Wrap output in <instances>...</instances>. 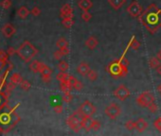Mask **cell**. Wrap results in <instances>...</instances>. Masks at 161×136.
<instances>
[{
	"label": "cell",
	"instance_id": "6da1fadb",
	"mask_svg": "<svg viewBox=\"0 0 161 136\" xmlns=\"http://www.w3.org/2000/svg\"><path fill=\"white\" fill-rule=\"evenodd\" d=\"M137 18L151 34L155 33L161 28V10L154 3L143 10Z\"/></svg>",
	"mask_w": 161,
	"mask_h": 136
},
{
	"label": "cell",
	"instance_id": "7a4b0ae2",
	"mask_svg": "<svg viewBox=\"0 0 161 136\" xmlns=\"http://www.w3.org/2000/svg\"><path fill=\"white\" fill-rule=\"evenodd\" d=\"M16 53L25 62H29L37 55L38 50L29 41H24L22 45L19 46V48L16 50Z\"/></svg>",
	"mask_w": 161,
	"mask_h": 136
},
{
	"label": "cell",
	"instance_id": "3957f363",
	"mask_svg": "<svg viewBox=\"0 0 161 136\" xmlns=\"http://www.w3.org/2000/svg\"><path fill=\"white\" fill-rule=\"evenodd\" d=\"M106 72L113 76V78H124L128 74V65H125L118 60H116L107 65Z\"/></svg>",
	"mask_w": 161,
	"mask_h": 136
},
{
	"label": "cell",
	"instance_id": "277c9868",
	"mask_svg": "<svg viewBox=\"0 0 161 136\" xmlns=\"http://www.w3.org/2000/svg\"><path fill=\"white\" fill-rule=\"evenodd\" d=\"M77 113L79 116L82 117H92V116L96 113V107L94 104L90 102L89 100H85L81 104V106L78 108Z\"/></svg>",
	"mask_w": 161,
	"mask_h": 136
},
{
	"label": "cell",
	"instance_id": "5b68a950",
	"mask_svg": "<svg viewBox=\"0 0 161 136\" xmlns=\"http://www.w3.org/2000/svg\"><path fill=\"white\" fill-rule=\"evenodd\" d=\"M154 96L152 93L146 91L141 93L140 95L136 98V102L137 104L141 108H147L151 103L154 102Z\"/></svg>",
	"mask_w": 161,
	"mask_h": 136
},
{
	"label": "cell",
	"instance_id": "8992f818",
	"mask_svg": "<svg viewBox=\"0 0 161 136\" xmlns=\"http://www.w3.org/2000/svg\"><path fill=\"white\" fill-rule=\"evenodd\" d=\"M104 113L107 117L111 120H116L121 113V108L118 104L112 102L109 105H107L104 109Z\"/></svg>",
	"mask_w": 161,
	"mask_h": 136
},
{
	"label": "cell",
	"instance_id": "52a82bcc",
	"mask_svg": "<svg viewBox=\"0 0 161 136\" xmlns=\"http://www.w3.org/2000/svg\"><path fill=\"white\" fill-rule=\"evenodd\" d=\"M66 124L74 132H79L81 130V117L76 111L66 118Z\"/></svg>",
	"mask_w": 161,
	"mask_h": 136
},
{
	"label": "cell",
	"instance_id": "ba28073f",
	"mask_svg": "<svg viewBox=\"0 0 161 136\" xmlns=\"http://www.w3.org/2000/svg\"><path fill=\"white\" fill-rule=\"evenodd\" d=\"M113 95L115 96L118 100L124 101L130 97V90L124 84H121L114 91Z\"/></svg>",
	"mask_w": 161,
	"mask_h": 136
},
{
	"label": "cell",
	"instance_id": "9c48e42d",
	"mask_svg": "<svg viewBox=\"0 0 161 136\" xmlns=\"http://www.w3.org/2000/svg\"><path fill=\"white\" fill-rule=\"evenodd\" d=\"M142 12H143V8L137 1H133L127 7V12L129 13L130 16H132L133 18L138 17Z\"/></svg>",
	"mask_w": 161,
	"mask_h": 136
},
{
	"label": "cell",
	"instance_id": "30bf717a",
	"mask_svg": "<svg viewBox=\"0 0 161 136\" xmlns=\"http://www.w3.org/2000/svg\"><path fill=\"white\" fill-rule=\"evenodd\" d=\"M40 74L42 76V80L45 83H49L51 80V74H52V70L50 69V67L42 64V67H41Z\"/></svg>",
	"mask_w": 161,
	"mask_h": 136
},
{
	"label": "cell",
	"instance_id": "8fae6325",
	"mask_svg": "<svg viewBox=\"0 0 161 136\" xmlns=\"http://www.w3.org/2000/svg\"><path fill=\"white\" fill-rule=\"evenodd\" d=\"M60 15L62 18L65 17H73V9H72L71 5L66 3L60 10Z\"/></svg>",
	"mask_w": 161,
	"mask_h": 136
},
{
	"label": "cell",
	"instance_id": "7c38bea8",
	"mask_svg": "<svg viewBox=\"0 0 161 136\" xmlns=\"http://www.w3.org/2000/svg\"><path fill=\"white\" fill-rule=\"evenodd\" d=\"M2 33L6 38H11L15 33V28L12 24H5L2 27Z\"/></svg>",
	"mask_w": 161,
	"mask_h": 136
},
{
	"label": "cell",
	"instance_id": "4fadbf2b",
	"mask_svg": "<svg viewBox=\"0 0 161 136\" xmlns=\"http://www.w3.org/2000/svg\"><path fill=\"white\" fill-rule=\"evenodd\" d=\"M89 70H90V66L85 61H81L80 64L77 67V72L79 73L81 76H84V77L87 75V73L89 72Z\"/></svg>",
	"mask_w": 161,
	"mask_h": 136
},
{
	"label": "cell",
	"instance_id": "5bb4252c",
	"mask_svg": "<svg viewBox=\"0 0 161 136\" xmlns=\"http://www.w3.org/2000/svg\"><path fill=\"white\" fill-rule=\"evenodd\" d=\"M78 6L82 12H89L93 7V2L91 0H79Z\"/></svg>",
	"mask_w": 161,
	"mask_h": 136
},
{
	"label": "cell",
	"instance_id": "9a60e30c",
	"mask_svg": "<svg viewBox=\"0 0 161 136\" xmlns=\"http://www.w3.org/2000/svg\"><path fill=\"white\" fill-rule=\"evenodd\" d=\"M148 128V122L144 118H138L136 121V129L138 132H143Z\"/></svg>",
	"mask_w": 161,
	"mask_h": 136
},
{
	"label": "cell",
	"instance_id": "2e32d148",
	"mask_svg": "<svg viewBox=\"0 0 161 136\" xmlns=\"http://www.w3.org/2000/svg\"><path fill=\"white\" fill-rule=\"evenodd\" d=\"M85 46L88 48V49H90V50H93V49H95L98 45H99V41L97 40L96 37H94V36H90V37H88L85 41Z\"/></svg>",
	"mask_w": 161,
	"mask_h": 136
},
{
	"label": "cell",
	"instance_id": "e0dca14e",
	"mask_svg": "<svg viewBox=\"0 0 161 136\" xmlns=\"http://www.w3.org/2000/svg\"><path fill=\"white\" fill-rule=\"evenodd\" d=\"M92 117H82L81 118V128L85 129V132H89L91 129Z\"/></svg>",
	"mask_w": 161,
	"mask_h": 136
},
{
	"label": "cell",
	"instance_id": "ac0fdd59",
	"mask_svg": "<svg viewBox=\"0 0 161 136\" xmlns=\"http://www.w3.org/2000/svg\"><path fill=\"white\" fill-rule=\"evenodd\" d=\"M60 88L62 92H71V90L73 89V86H72V82L70 80V78L69 80H65V81H62L60 82Z\"/></svg>",
	"mask_w": 161,
	"mask_h": 136
},
{
	"label": "cell",
	"instance_id": "d6986e66",
	"mask_svg": "<svg viewBox=\"0 0 161 136\" xmlns=\"http://www.w3.org/2000/svg\"><path fill=\"white\" fill-rule=\"evenodd\" d=\"M108 3L114 10H118L126 3V0H108Z\"/></svg>",
	"mask_w": 161,
	"mask_h": 136
},
{
	"label": "cell",
	"instance_id": "ffe728a7",
	"mask_svg": "<svg viewBox=\"0 0 161 136\" xmlns=\"http://www.w3.org/2000/svg\"><path fill=\"white\" fill-rule=\"evenodd\" d=\"M41 67H42V62H40L39 61H32L29 64V69L33 73H40Z\"/></svg>",
	"mask_w": 161,
	"mask_h": 136
},
{
	"label": "cell",
	"instance_id": "44dd1931",
	"mask_svg": "<svg viewBox=\"0 0 161 136\" xmlns=\"http://www.w3.org/2000/svg\"><path fill=\"white\" fill-rule=\"evenodd\" d=\"M70 80L72 82V86H73V89L77 91H81L82 90V88H84V84H82V82L80 81L78 78H76L75 77L73 76H70Z\"/></svg>",
	"mask_w": 161,
	"mask_h": 136
},
{
	"label": "cell",
	"instance_id": "7402d4cb",
	"mask_svg": "<svg viewBox=\"0 0 161 136\" xmlns=\"http://www.w3.org/2000/svg\"><path fill=\"white\" fill-rule=\"evenodd\" d=\"M30 13V12L28 10L27 7L25 6H22L20 7L18 10H17V16L20 18V19H25L29 16V14Z\"/></svg>",
	"mask_w": 161,
	"mask_h": 136
},
{
	"label": "cell",
	"instance_id": "603a6c76",
	"mask_svg": "<svg viewBox=\"0 0 161 136\" xmlns=\"http://www.w3.org/2000/svg\"><path fill=\"white\" fill-rule=\"evenodd\" d=\"M128 44L130 45V48H131L133 50H136V51L138 50L139 48H140V45H141L140 42H138V41L136 39V36H135V35L132 36V38H131V40L129 41Z\"/></svg>",
	"mask_w": 161,
	"mask_h": 136
},
{
	"label": "cell",
	"instance_id": "cb8c5ba5",
	"mask_svg": "<svg viewBox=\"0 0 161 136\" xmlns=\"http://www.w3.org/2000/svg\"><path fill=\"white\" fill-rule=\"evenodd\" d=\"M56 46L59 49L61 48H68L69 46V44H68V42H67V40L64 37H62L60 38L58 41L56 42Z\"/></svg>",
	"mask_w": 161,
	"mask_h": 136
},
{
	"label": "cell",
	"instance_id": "d4e9b609",
	"mask_svg": "<svg viewBox=\"0 0 161 136\" xmlns=\"http://www.w3.org/2000/svg\"><path fill=\"white\" fill-rule=\"evenodd\" d=\"M62 24L65 28L66 29H70L72 28V26L74 25V20H73V17H65V18H63L62 20Z\"/></svg>",
	"mask_w": 161,
	"mask_h": 136
},
{
	"label": "cell",
	"instance_id": "484cf974",
	"mask_svg": "<svg viewBox=\"0 0 161 136\" xmlns=\"http://www.w3.org/2000/svg\"><path fill=\"white\" fill-rule=\"evenodd\" d=\"M69 78H70V75L67 74L66 72H61V71H60V73H58V74L56 75L57 80H59L60 82L69 80Z\"/></svg>",
	"mask_w": 161,
	"mask_h": 136
},
{
	"label": "cell",
	"instance_id": "4316f807",
	"mask_svg": "<svg viewBox=\"0 0 161 136\" xmlns=\"http://www.w3.org/2000/svg\"><path fill=\"white\" fill-rule=\"evenodd\" d=\"M57 67H58V69H59L61 72H66L67 70H68L69 65H68V64H67V61L61 60V61H59L58 65H57Z\"/></svg>",
	"mask_w": 161,
	"mask_h": 136
},
{
	"label": "cell",
	"instance_id": "83f0119b",
	"mask_svg": "<svg viewBox=\"0 0 161 136\" xmlns=\"http://www.w3.org/2000/svg\"><path fill=\"white\" fill-rule=\"evenodd\" d=\"M22 80H23L22 78L18 74V73H13L11 77V81L15 83V84H20V83L22 82Z\"/></svg>",
	"mask_w": 161,
	"mask_h": 136
},
{
	"label": "cell",
	"instance_id": "f1b7e54d",
	"mask_svg": "<svg viewBox=\"0 0 161 136\" xmlns=\"http://www.w3.org/2000/svg\"><path fill=\"white\" fill-rule=\"evenodd\" d=\"M86 77L90 81H95V80H97V78H98V73L95 70L90 69L89 72L87 73Z\"/></svg>",
	"mask_w": 161,
	"mask_h": 136
},
{
	"label": "cell",
	"instance_id": "f546056e",
	"mask_svg": "<svg viewBox=\"0 0 161 136\" xmlns=\"http://www.w3.org/2000/svg\"><path fill=\"white\" fill-rule=\"evenodd\" d=\"M160 64V61L157 58V57H153V58L150 59V61H149V65L151 68H153V69H155L158 65Z\"/></svg>",
	"mask_w": 161,
	"mask_h": 136
},
{
	"label": "cell",
	"instance_id": "4dcf8cb0",
	"mask_svg": "<svg viewBox=\"0 0 161 136\" xmlns=\"http://www.w3.org/2000/svg\"><path fill=\"white\" fill-rule=\"evenodd\" d=\"M62 99H63L64 102L69 103L72 101V99H73V96H72V94L70 92H65L63 97H62Z\"/></svg>",
	"mask_w": 161,
	"mask_h": 136
},
{
	"label": "cell",
	"instance_id": "1f68e13d",
	"mask_svg": "<svg viewBox=\"0 0 161 136\" xmlns=\"http://www.w3.org/2000/svg\"><path fill=\"white\" fill-rule=\"evenodd\" d=\"M125 128L128 130H130V132L136 129V122H134L133 120H128V121L125 123Z\"/></svg>",
	"mask_w": 161,
	"mask_h": 136
},
{
	"label": "cell",
	"instance_id": "d6a6232c",
	"mask_svg": "<svg viewBox=\"0 0 161 136\" xmlns=\"http://www.w3.org/2000/svg\"><path fill=\"white\" fill-rule=\"evenodd\" d=\"M101 124L100 123V121H98V120H93L92 119V123H91V129L95 130V132H97V130H99L101 129Z\"/></svg>",
	"mask_w": 161,
	"mask_h": 136
},
{
	"label": "cell",
	"instance_id": "836d02e7",
	"mask_svg": "<svg viewBox=\"0 0 161 136\" xmlns=\"http://www.w3.org/2000/svg\"><path fill=\"white\" fill-rule=\"evenodd\" d=\"M7 58H8V53L5 52L3 50H0V62L4 65L7 61Z\"/></svg>",
	"mask_w": 161,
	"mask_h": 136
},
{
	"label": "cell",
	"instance_id": "e575fe53",
	"mask_svg": "<svg viewBox=\"0 0 161 136\" xmlns=\"http://www.w3.org/2000/svg\"><path fill=\"white\" fill-rule=\"evenodd\" d=\"M53 56H54V59H55V60H57V61H61L62 58H63V57H65V55L64 54V52H63V51H62L61 49H59V50H57V51L54 52Z\"/></svg>",
	"mask_w": 161,
	"mask_h": 136
},
{
	"label": "cell",
	"instance_id": "d590c367",
	"mask_svg": "<svg viewBox=\"0 0 161 136\" xmlns=\"http://www.w3.org/2000/svg\"><path fill=\"white\" fill-rule=\"evenodd\" d=\"M91 18H92V14L89 12H82V19L84 20L85 22H88V21H90Z\"/></svg>",
	"mask_w": 161,
	"mask_h": 136
},
{
	"label": "cell",
	"instance_id": "8d00e7d4",
	"mask_svg": "<svg viewBox=\"0 0 161 136\" xmlns=\"http://www.w3.org/2000/svg\"><path fill=\"white\" fill-rule=\"evenodd\" d=\"M154 127L155 128V129L157 130V132H161V117H158L154 121Z\"/></svg>",
	"mask_w": 161,
	"mask_h": 136
},
{
	"label": "cell",
	"instance_id": "74e56055",
	"mask_svg": "<svg viewBox=\"0 0 161 136\" xmlns=\"http://www.w3.org/2000/svg\"><path fill=\"white\" fill-rule=\"evenodd\" d=\"M147 108H148L149 111H150L151 113H155L157 112V110H158V107H157V103H155V101L153 102V103H151Z\"/></svg>",
	"mask_w": 161,
	"mask_h": 136
},
{
	"label": "cell",
	"instance_id": "f35d334b",
	"mask_svg": "<svg viewBox=\"0 0 161 136\" xmlns=\"http://www.w3.org/2000/svg\"><path fill=\"white\" fill-rule=\"evenodd\" d=\"M20 86H21V88L23 89V90L28 91L29 89L30 88V86H32V84H30L28 80H22V82L20 83Z\"/></svg>",
	"mask_w": 161,
	"mask_h": 136
},
{
	"label": "cell",
	"instance_id": "ab89813d",
	"mask_svg": "<svg viewBox=\"0 0 161 136\" xmlns=\"http://www.w3.org/2000/svg\"><path fill=\"white\" fill-rule=\"evenodd\" d=\"M0 5H1V7H2L3 9L8 10L10 7H11L12 2H11V0H3V1L0 3Z\"/></svg>",
	"mask_w": 161,
	"mask_h": 136
},
{
	"label": "cell",
	"instance_id": "60d3db41",
	"mask_svg": "<svg viewBox=\"0 0 161 136\" xmlns=\"http://www.w3.org/2000/svg\"><path fill=\"white\" fill-rule=\"evenodd\" d=\"M30 13H32L33 16H39L40 13H41V10L38 7H34L32 10V12H30Z\"/></svg>",
	"mask_w": 161,
	"mask_h": 136
},
{
	"label": "cell",
	"instance_id": "b9f144b4",
	"mask_svg": "<svg viewBox=\"0 0 161 136\" xmlns=\"http://www.w3.org/2000/svg\"><path fill=\"white\" fill-rule=\"evenodd\" d=\"M53 110H54V112H55L57 114H60V113H63L64 108H63V105H57V106H55V107L53 108Z\"/></svg>",
	"mask_w": 161,
	"mask_h": 136
},
{
	"label": "cell",
	"instance_id": "7bdbcfd3",
	"mask_svg": "<svg viewBox=\"0 0 161 136\" xmlns=\"http://www.w3.org/2000/svg\"><path fill=\"white\" fill-rule=\"evenodd\" d=\"M14 52H15V50H14L12 48H10L8 49V51H7V53H8V55L12 56V55H13V54H14Z\"/></svg>",
	"mask_w": 161,
	"mask_h": 136
},
{
	"label": "cell",
	"instance_id": "ee69618b",
	"mask_svg": "<svg viewBox=\"0 0 161 136\" xmlns=\"http://www.w3.org/2000/svg\"><path fill=\"white\" fill-rule=\"evenodd\" d=\"M155 71H157V73L159 76H161V64H159L157 68H155Z\"/></svg>",
	"mask_w": 161,
	"mask_h": 136
},
{
	"label": "cell",
	"instance_id": "f6af8a7d",
	"mask_svg": "<svg viewBox=\"0 0 161 136\" xmlns=\"http://www.w3.org/2000/svg\"><path fill=\"white\" fill-rule=\"evenodd\" d=\"M157 58L161 61V50H159L158 52H157Z\"/></svg>",
	"mask_w": 161,
	"mask_h": 136
},
{
	"label": "cell",
	"instance_id": "bcb514c9",
	"mask_svg": "<svg viewBox=\"0 0 161 136\" xmlns=\"http://www.w3.org/2000/svg\"><path fill=\"white\" fill-rule=\"evenodd\" d=\"M157 92H158V94L161 96V82L158 84V86H157Z\"/></svg>",
	"mask_w": 161,
	"mask_h": 136
},
{
	"label": "cell",
	"instance_id": "7dc6e473",
	"mask_svg": "<svg viewBox=\"0 0 161 136\" xmlns=\"http://www.w3.org/2000/svg\"><path fill=\"white\" fill-rule=\"evenodd\" d=\"M2 132H3V129H2L1 128H0V134H1Z\"/></svg>",
	"mask_w": 161,
	"mask_h": 136
}]
</instances>
